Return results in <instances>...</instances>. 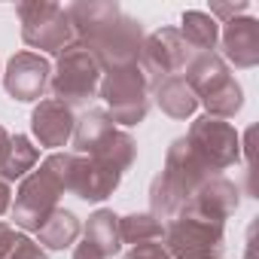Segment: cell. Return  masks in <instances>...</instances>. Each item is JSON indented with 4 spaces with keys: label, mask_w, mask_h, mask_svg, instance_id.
I'll return each mask as SVG.
<instances>
[{
    "label": "cell",
    "mask_w": 259,
    "mask_h": 259,
    "mask_svg": "<svg viewBox=\"0 0 259 259\" xmlns=\"http://www.w3.org/2000/svg\"><path fill=\"white\" fill-rule=\"evenodd\" d=\"M79 232H82L79 217H76L73 210H67V207H58V210L37 229V238H40V247H46V250H64V247L76 244Z\"/></svg>",
    "instance_id": "ac0fdd59"
},
{
    "label": "cell",
    "mask_w": 259,
    "mask_h": 259,
    "mask_svg": "<svg viewBox=\"0 0 259 259\" xmlns=\"http://www.w3.org/2000/svg\"><path fill=\"white\" fill-rule=\"evenodd\" d=\"M238 204H241V189L229 177L213 174L192 192V198L186 201V210H195L213 223H226L238 210Z\"/></svg>",
    "instance_id": "2e32d148"
},
{
    "label": "cell",
    "mask_w": 259,
    "mask_h": 259,
    "mask_svg": "<svg viewBox=\"0 0 259 259\" xmlns=\"http://www.w3.org/2000/svg\"><path fill=\"white\" fill-rule=\"evenodd\" d=\"M10 207H13V189H10V183L4 177H0V217H4Z\"/></svg>",
    "instance_id": "83f0119b"
},
{
    "label": "cell",
    "mask_w": 259,
    "mask_h": 259,
    "mask_svg": "<svg viewBox=\"0 0 259 259\" xmlns=\"http://www.w3.org/2000/svg\"><path fill=\"white\" fill-rule=\"evenodd\" d=\"M192 55H195L192 46L180 37L177 28H159V31L144 37L138 67L144 70L150 89H156L159 82H165L171 76H183V70L192 61Z\"/></svg>",
    "instance_id": "8fae6325"
},
{
    "label": "cell",
    "mask_w": 259,
    "mask_h": 259,
    "mask_svg": "<svg viewBox=\"0 0 259 259\" xmlns=\"http://www.w3.org/2000/svg\"><path fill=\"white\" fill-rule=\"evenodd\" d=\"M220 43H223L220 58L226 64H235L241 70H250L259 64V22L253 16H238L226 22L220 31Z\"/></svg>",
    "instance_id": "9a60e30c"
},
{
    "label": "cell",
    "mask_w": 259,
    "mask_h": 259,
    "mask_svg": "<svg viewBox=\"0 0 259 259\" xmlns=\"http://www.w3.org/2000/svg\"><path fill=\"white\" fill-rule=\"evenodd\" d=\"M37 162H40V150L31 144V138H28V135H13L7 162L0 165V177H4L7 183L22 180V177H28V174L37 168Z\"/></svg>",
    "instance_id": "44dd1931"
},
{
    "label": "cell",
    "mask_w": 259,
    "mask_h": 259,
    "mask_svg": "<svg viewBox=\"0 0 259 259\" xmlns=\"http://www.w3.org/2000/svg\"><path fill=\"white\" fill-rule=\"evenodd\" d=\"M210 174L198 165V159L192 156L186 138H177L168 147L162 174H156L153 183H150V213L165 226L168 220H174L186 207V201L192 198V192Z\"/></svg>",
    "instance_id": "7a4b0ae2"
},
{
    "label": "cell",
    "mask_w": 259,
    "mask_h": 259,
    "mask_svg": "<svg viewBox=\"0 0 259 259\" xmlns=\"http://www.w3.org/2000/svg\"><path fill=\"white\" fill-rule=\"evenodd\" d=\"M0 73H4V70H0Z\"/></svg>",
    "instance_id": "f546056e"
},
{
    "label": "cell",
    "mask_w": 259,
    "mask_h": 259,
    "mask_svg": "<svg viewBox=\"0 0 259 259\" xmlns=\"http://www.w3.org/2000/svg\"><path fill=\"white\" fill-rule=\"evenodd\" d=\"M73 147L79 156H89L119 174H125L138 159V144L132 135L113 125L107 110H89L82 119H76L73 128Z\"/></svg>",
    "instance_id": "5b68a950"
},
{
    "label": "cell",
    "mask_w": 259,
    "mask_h": 259,
    "mask_svg": "<svg viewBox=\"0 0 259 259\" xmlns=\"http://www.w3.org/2000/svg\"><path fill=\"white\" fill-rule=\"evenodd\" d=\"M16 16L22 22V40L31 49H43L49 55H61L73 43V31L67 22L64 7L49 0H22L16 7Z\"/></svg>",
    "instance_id": "30bf717a"
},
{
    "label": "cell",
    "mask_w": 259,
    "mask_h": 259,
    "mask_svg": "<svg viewBox=\"0 0 259 259\" xmlns=\"http://www.w3.org/2000/svg\"><path fill=\"white\" fill-rule=\"evenodd\" d=\"M247 4L241 0V4H210V19L217 22V25H226V22H232V19H238V16H247Z\"/></svg>",
    "instance_id": "cb8c5ba5"
},
{
    "label": "cell",
    "mask_w": 259,
    "mask_h": 259,
    "mask_svg": "<svg viewBox=\"0 0 259 259\" xmlns=\"http://www.w3.org/2000/svg\"><path fill=\"white\" fill-rule=\"evenodd\" d=\"M82 238H85L89 244H95L107 259H110V256H116V253L122 250V238H119V217H116L113 210H107V207L95 210V213L85 220V226H82Z\"/></svg>",
    "instance_id": "d6986e66"
},
{
    "label": "cell",
    "mask_w": 259,
    "mask_h": 259,
    "mask_svg": "<svg viewBox=\"0 0 259 259\" xmlns=\"http://www.w3.org/2000/svg\"><path fill=\"white\" fill-rule=\"evenodd\" d=\"M73 43L89 49L101 70L138 64L144 46V25L125 16L116 0H76L64 7Z\"/></svg>",
    "instance_id": "6da1fadb"
},
{
    "label": "cell",
    "mask_w": 259,
    "mask_h": 259,
    "mask_svg": "<svg viewBox=\"0 0 259 259\" xmlns=\"http://www.w3.org/2000/svg\"><path fill=\"white\" fill-rule=\"evenodd\" d=\"M183 79L195 92L198 104L213 119H232L244 107V89L232 76V67L217 52H195L183 70Z\"/></svg>",
    "instance_id": "277c9868"
},
{
    "label": "cell",
    "mask_w": 259,
    "mask_h": 259,
    "mask_svg": "<svg viewBox=\"0 0 259 259\" xmlns=\"http://www.w3.org/2000/svg\"><path fill=\"white\" fill-rule=\"evenodd\" d=\"M150 82L144 76V70L138 64H125V67H113L104 70L98 95L107 104V116L113 119V125H141L150 113Z\"/></svg>",
    "instance_id": "52a82bcc"
},
{
    "label": "cell",
    "mask_w": 259,
    "mask_h": 259,
    "mask_svg": "<svg viewBox=\"0 0 259 259\" xmlns=\"http://www.w3.org/2000/svg\"><path fill=\"white\" fill-rule=\"evenodd\" d=\"M162 232L165 226L147 210V213H128V217H119V238L122 244H150V241H162Z\"/></svg>",
    "instance_id": "7402d4cb"
},
{
    "label": "cell",
    "mask_w": 259,
    "mask_h": 259,
    "mask_svg": "<svg viewBox=\"0 0 259 259\" xmlns=\"http://www.w3.org/2000/svg\"><path fill=\"white\" fill-rule=\"evenodd\" d=\"M153 98H156L159 110L168 113L171 119H189L198 110V98H195V92L189 89V82L183 76H171V79L159 82L153 89Z\"/></svg>",
    "instance_id": "e0dca14e"
},
{
    "label": "cell",
    "mask_w": 259,
    "mask_h": 259,
    "mask_svg": "<svg viewBox=\"0 0 259 259\" xmlns=\"http://www.w3.org/2000/svg\"><path fill=\"white\" fill-rule=\"evenodd\" d=\"M73 259H107V256H104L95 244H89V241L82 238V241L73 247Z\"/></svg>",
    "instance_id": "4316f807"
},
{
    "label": "cell",
    "mask_w": 259,
    "mask_h": 259,
    "mask_svg": "<svg viewBox=\"0 0 259 259\" xmlns=\"http://www.w3.org/2000/svg\"><path fill=\"white\" fill-rule=\"evenodd\" d=\"M4 89L10 98L31 104L40 101L49 92V79H52V64L40 55V52H16L7 61V70L0 73Z\"/></svg>",
    "instance_id": "7c38bea8"
},
{
    "label": "cell",
    "mask_w": 259,
    "mask_h": 259,
    "mask_svg": "<svg viewBox=\"0 0 259 259\" xmlns=\"http://www.w3.org/2000/svg\"><path fill=\"white\" fill-rule=\"evenodd\" d=\"M101 64L95 61V55L76 43H70L61 55H58V64L52 70V79H49V89H52V98L67 104L70 110L73 107H82L89 104L95 95H98V85H101Z\"/></svg>",
    "instance_id": "9c48e42d"
},
{
    "label": "cell",
    "mask_w": 259,
    "mask_h": 259,
    "mask_svg": "<svg viewBox=\"0 0 259 259\" xmlns=\"http://www.w3.org/2000/svg\"><path fill=\"white\" fill-rule=\"evenodd\" d=\"M186 144L210 177L241 162V135L226 119H213L207 113L198 116L186 132Z\"/></svg>",
    "instance_id": "ba28073f"
},
{
    "label": "cell",
    "mask_w": 259,
    "mask_h": 259,
    "mask_svg": "<svg viewBox=\"0 0 259 259\" xmlns=\"http://www.w3.org/2000/svg\"><path fill=\"white\" fill-rule=\"evenodd\" d=\"M10 141H13V135L7 132L4 125H0V165L7 162V153H10Z\"/></svg>",
    "instance_id": "f1b7e54d"
},
{
    "label": "cell",
    "mask_w": 259,
    "mask_h": 259,
    "mask_svg": "<svg viewBox=\"0 0 259 259\" xmlns=\"http://www.w3.org/2000/svg\"><path fill=\"white\" fill-rule=\"evenodd\" d=\"M162 247L171 259H223L226 253V223H213L195 210H180L165 223Z\"/></svg>",
    "instance_id": "8992f818"
},
{
    "label": "cell",
    "mask_w": 259,
    "mask_h": 259,
    "mask_svg": "<svg viewBox=\"0 0 259 259\" xmlns=\"http://www.w3.org/2000/svg\"><path fill=\"white\" fill-rule=\"evenodd\" d=\"M73 128H76L73 110L55 98H43L31 113V132L40 141V147L46 150L67 147V141L73 138Z\"/></svg>",
    "instance_id": "5bb4252c"
},
{
    "label": "cell",
    "mask_w": 259,
    "mask_h": 259,
    "mask_svg": "<svg viewBox=\"0 0 259 259\" xmlns=\"http://www.w3.org/2000/svg\"><path fill=\"white\" fill-rule=\"evenodd\" d=\"M177 31H180V37L192 46V52H213L217 43H220V25H217L207 13H201V10L183 13Z\"/></svg>",
    "instance_id": "ffe728a7"
},
{
    "label": "cell",
    "mask_w": 259,
    "mask_h": 259,
    "mask_svg": "<svg viewBox=\"0 0 259 259\" xmlns=\"http://www.w3.org/2000/svg\"><path fill=\"white\" fill-rule=\"evenodd\" d=\"M125 259H171V253L162 247V241H150V244H138L125 253Z\"/></svg>",
    "instance_id": "d4e9b609"
},
{
    "label": "cell",
    "mask_w": 259,
    "mask_h": 259,
    "mask_svg": "<svg viewBox=\"0 0 259 259\" xmlns=\"http://www.w3.org/2000/svg\"><path fill=\"white\" fill-rule=\"evenodd\" d=\"M64 162H67V153H52L40 162V168H34L28 177H22V183L16 189V201L10 207L16 229L37 232L58 210V198L67 192Z\"/></svg>",
    "instance_id": "3957f363"
},
{
    "label": "cell",
    "mask_w": 259,
    "mask_h": 259,
    "mask_svg": "<svg viewBox=\"0 0 259 259\" xmlns=\"http://www.w3.org/2000/svg\"><path fill=\"white\" fill-rule=\"evenodd\" d=\"M122 174L89 159V156H79V153H67V162H64V186L67 192H73L76 198L82 201H104L107 195L116 192Z\"/></svg>",
    "instance_id": "4fadbf2b"
},
{
    "label": "cell",
    "mask_w": 259,
    "mask_h": 259,
    "mask_svg": "<svg viewBox=\"0 0 259 259\" xmlns=\"http://www.w3.org/2000/svg\"><path fill=\"white\" fill-rule=\"evenodd\" d=\"M7 259H49L46 256V250L34 241V238H28L25 232L19 235V241H16V247L10 250V256Z\"/></svg>",
    "instance_id": "603a6c76"
},
{
    "label": "cell",
    "mask_w": 259,
    "mask_h": 259,
    "mask_svg": "<svg viewBox=\"0 0 259 259\" xmlns=\"http://www.w3.org/2000/svg\"><path fill=\"white\" fill-rule=\"evenodd\" d=\"M19 229L16 226H10V223H0V259H7L10 256V250L16 247V241H19Z\"/></svg>",
    "instance_id": "484cf974"
}]
</instances>
